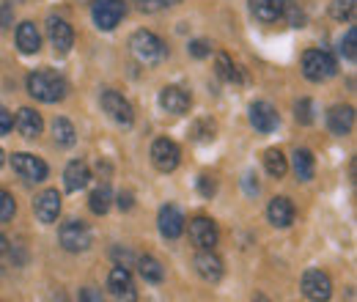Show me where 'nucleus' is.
<instances>
[{
  "label": "nucleus",
  "mask_w": 357,
  "mask_h": 302,
  "mask_svg": "<svg viewBox=\"0 0 357 302\" xmlns=\"http://www.w3.org/2000/svg\"><path fill=\"white\" fill-rule=\"evenodd\" d=\"M28 93L33 99H39V102H47V105L61 102L66 96V80L58 72H52V69L31 72V77H28Z\"/></svg>",
  "instance_id": "f257e3e1"
},
{
  "label": "nucleus",
  "mask_w": 357,
  "mask_h": 302,
  "mask_svg": "<svg viewBox=\"0 0 357 302\" xmlns=\"http://www.w3.org/2000/svg\"><path fill=\"white\" fill-rule=\"evenodd\" d=\"M130 47H132L135 58L146 66H154L165 58V44L160 36H154L151 31H135L132 39H130Z\"/></svg>",
  "instance_id": "f03ea898"
},
{
  "label": "nucleus",
  "mask_w": 357,
  "mask_h": 302,
  "mask_svg": "<svg viewBox=\"0 0 357 302\" xmlns=\"http://www.w3.org/2000/svg\"><path fill=\"white\" fill-rule=\"evenodd\" d=\"M335 72H338V66H335V58L330 52H324V50H308L303 55V75L311 83H324Z\"/></svg>",
  "instance_id": "7ed1b4c3"
},
{
  "label": "nucleus",
  "mask_w": 357,
  "mask_h": 302,
  "mask_svg": "<svg viewBox=\"0 0 357 302\" xmlns=\"http://www.w3.org/2000/svg\"><path fill=\"white\" fill-rule=\"evenodd\" d=\"M124 14H127L124 0H93V6H91V17L99 31H113L124 20Z\"/></svg>",
  "instance_id": "20e7f679"
},
{
  "label": "nucleus",
  "mask_w": 357,
  "mask_h": 302,
  "mask_svg": "<svg viewBox=\"0 0 357 302\" xmlns=\"http://www.w3.org/2000/svg\"><path fill=\"white\" fill-rule=\"evenodd\" d=\"M58 239H61V248H63V250H69V253H83V250H89V245H91V231L86 222L69 220V222L61 225Z\"/></svg>",
  "instance_id": "39448f33"
},
{
  "label": "nucleus",
  "mask_w": 357,
  "mask_h": 302,
  "mask_svg": "<svg viewBox=\"0 0 357 302\" xmlns=\"http://www.w3.org/2000/svg\"><path fill=\"white\" fill-rule=\"evenodd\" d=\"M178 160H181V151H178V146L174 140H168V137L154 140V146H151V163H154L157 171L162 173L176 171Z\"/></svg>",
  "instance_id": "423d86ee"
},
{
  "label": "nucleus",
  "mask_w": 357,
  "mask_h": 302,
  "mask_svg": "<svg viewBox=\"0 0 357 302\" xmlns=\"http://www.w3.org/2000/svg\"><path fill=\"white\" fill-rule=\"evenodd\" d=\"M102 110H105L116 124H121V127H130L135 121L132 105H130L119 91H105V93H102Z\"/></svg>",
  "instance_id": "0eeeda50"
},
{
  "label": "nucleus",
  "mask_w": 357,
  "mask_h": 302,
  "mask_svg": "<svg viewBox=\"0 0 357 302\" xmlns=\"http://www.w3.org/2000/svg\"><path fill=\"white\" fill-rule=\"evenodd\" d=\"M11 168H14V173H20L25 181H45L47 173H50L45 160H39L36 154H25V151L11 157Z\"/></svg>",
  "instance_id": "6e6552de"
},
{
  "label": "nucleus",
  "mask_w": 357,
  "mask_h": 302,
  "mask_svg": "<svg viewBox=\"0 0 357 302\" xmlns=\"http://www.w3.org/2000/svg\"><path fill=\"white\" fill-rule=\"evenodd\" d=\"M303 294L311 302H327L333 297V283L321 269H308L303 275Z\"/></svg>",
  "instance_id": "1a4fd4ad"
},
{
  "label": "nucleus",
  "mask_w": 357,
  "mask_h": 302,
  "mask_svg": "<svg viewBox=\"0 0 357 302\" xmlns=\"http://www.w3.org/2000/svg\"><path fill=\"white\" fill-rule=\"evenodd\" d=\"M190 239L198 250H212L218 245V225L209 217H195L190 220Z\"/></svg>",
  "instance_id": "9d476101"
},
{
  "label": "nucleus",
  "mask_w": 357,
  "mask_h": 302,
  "mask_svg": "<svg viewBox=\"0 0 357 302\" xmlns=\"http://www.w3.org/2000/svg\"><path fill=\"white\" fill-rule=\"evenodd\" d=\"M107 289L110 294L116 297L119 302H135L137 300V292H135V283H132V275L127 266H116L107 278Z\"/></svg>",
  "instance_id": "9b49d317"
},
{
  "label": "nucleus",
  "mask_w": 357,
  "mask_h": 302,
  "mask_svg": "<svg viewBox=\"0 0 357 302\" xmlns=\"http://www.w3.org/2000/svg\"><path fill=\"white\" fill-rule=\"evenodd\" d=\"M250 124L256 127V132L269 135V132L278 130L280 116H278V110H275L269 102H253V105H250Z\"/></svg>",
  "instance_id": "f8f14e48"
},
{
  "label": "nucleus",
  "mask_w": 357,
  "mask_h": 302,
  "mask_svg": "<svg viewBox=\"0 0 357 302\" xmlns=\"http://www.w3.org/2000/svg\"><path fill=\"white\" fill-rule=\"evenodd\" d=\"M190 105H192V99H190V93H187L184 88L165 86L162 91H160V107H162L165 113H174V116H184V113L190 110Z\"/></svg>",
  "instance_id": "ddd939ff"
},
{
  "label": "nucleus",
  "mask_w": 357,
  "mask_h": 302,
  "mask_svg": "<svg viewBox=\"0 0 357 302\" xmlns=\"http://www.w3.org/2000/svg\"><path fill=\"white\" fill-rule=\"evenodd\" d=\"M47 36H50V44L55 47V52H58V55H66V52L72 50V44H75L72 25H69V22H63V20H55V17L47 22Z\"/></svg>",
  "instance_id": "4468645a"
},
{
  "label": "nucleus",
  "mask_w": 357,
  "mask_h": 302,
  "mask_svg": "<svg viewBox=\"0 0 357 302\" xmlns=\"http://www.w3.org/2000/svg\"><path fill=\"white\" fill-rule=\"evenodd\" d=\"M33 212L39 217V222H55L58 215H61V192L58 190H45L39 198H36V204H33Z\"/></svg>",
  "instance_id": "2eb2a0df"
},
{
  "label": "nucleus",
  "mask_w": 357,
  "mask_h": 302,
  "mask_svg": "<svg viewBox=\"0 0 357 302\" xmlns=\"http://www.w3.org/2000/svg\"><path fill=\"white\" fill-rule=\"evenodd\" d=\"M157 222H160V234L165 239H178L184 234V215L178 212L176 206H162Z\"/></svg>",
  "instance_id": "dca6fc26"
},
{
  "label": "nucleus",
  "mask_w": 357,
  "mask_h": 302,
  "mask_svg": "<svg viewBox=\"0 0 357 302\" xmlns=\"http://www.w3.org/2000/svg\"><path fill=\"white\" fill-rule=\"evenodd\" d=\"M327 127L333 135H349L355 127V110L349 105H335L327 113Z\"/></svg>",
  "instance_id": "f3484780"
},
{
  "label": "nucleus",
  "mask_w": 357,
  "mask_h": 302,
  "mask_svg": "<svg viewBox=\"0 0 357 302\" xmlns=\"http://www.w3.org/2000/svg\"><path fill=\"white\" fill-rule=\"evenodd\" d=\"M195 269H198V275H201L206 283H218V280L223 278V261L218 259L212 250H201V253L195 256Z\"/></svg>",
  "instance_id": "a211bd4d"
},
{
  "label": "nucleus",
  "mask_w": 357,
  "mask_h": 302,
  "mask_svg": "<svg viewBox=\"0 0 357 302\" xmlns=\"http://www.w3.org/2000/svg\"><path fill=\"white\" fill-rule=\"evenodd\" d=\"M267 217L275 228H289L294 222V204L289 198H272L267 206Z\"/></svg>",
  "instance_id": "6ab92c4d"
},
{
  "label": "nucleus",
  "mask_w": 357,
  "mask_h": 302,
  "mask_svg": "<svg viewBox=\"0 0 357 302\" xmlns=\"http://www.w3.org/2000/svg\"><path fill=\"white\" fill-rule=\"evenodd\" d=\"M17 130H20L22 137L33 140V137H39V135H42L45 121H42V116H39L33 107H22V110L17 113Z\"/></svg>",
  "instance_id": "aec40b11"
},
{
  "label": "nucleus",
  "mask_w": 357,
  "mask_h": 302,
  "mask_svg": "<svg viewBox=\"0 0 357 302\" xmlns=\"http://www.w3.org/2000/svg\"><path fill=\"white\" fill-rule=\"evenodd\" d=\"M89 181H91V171L86 163L75 160V163L66 165V171H63V187H66L69 192H77V190L89 187Z\"/></svg>",
  "instance_id": "412c9836"
},
{
  "label": "nucleus",
  "mask_w": 357,
  "mask_h": 302,
  "mask_svg": "<svg viewBox=\"0 0 357 302\" xmlns=\"http://www.w3.org/2000/svg\"><path fill=\"white\" fill-rule=\"evenodd\" d=\"M250 11L256 14V20L261 22H278L286 11V0H250Z\"/></svg>",
  "instance_id": "4be33fe9"
},
{
  "label": "nucleus",
  "mask_w": 357,
  "mask_h": 302,
  "mask_svg": "<svg viewBox=\"0 0 357 302\" xmlns=\"http://www.w3.org/2000/svg\"><path fill=\"white\" fill-rule=\"evenodd\" d=\"M17 47H20L25 55L39 52V47H42V36H39V28H36L33 22H22V25L17 28Z\"/></svg>",
  "instance_id": "5701e85b"
},
{
  "label": "nucleus",
  "mask_w": 357,
  "mask_h": 302,
  "mask_svg": "<svg viewBox=\"0 0 357 302\" xmlns=\"http://www.w3.org/2000/svg\"><path fill=\"white\" fill-rule=\"evenodd\" d=\"M294 173L300 181H311L313 173H316V160L308 149H297L294 151Z\"/></svg>",
  "instance_id": "b1692460"
},
{
  "label": "nucleus",
  "mask_w": 357,
  "mask_h": 302,
  "mask_svg": "<svg viewBox=\"0 0 357 302\" xmlns=\"http://www.w3.org/2000/svg\"><path fill=\"white\" fill-rule=\"evenodd\" d=\"M137 269H140V275H143L146 283H162V278H165L162 264L154 259V256H140L137 259Z\"/></svg>",
  "instance_id": "393cba45"
},
{
  "label": "nucleus",
  "mask_w": 357,
  "mask_h": 302,
  "mask_svg": "<svg viewBox=\"0 0 357 302\" xmlns=\"http://www.w3.org/2000/svg\"><path fill=\"white\" fill-rule=\"evenodd\" d=\"M264 168H267V173L275 176V179H283V176H286L289 163H286V157H283L280 149H269L267 154H264Z\"/></svg>",
  "instance_id": "a878e982"
},
{
  "label": "nucleus",
  "mask_w": 357,
  "mask_h": 302,
  "mask_svg": "<svg viewBox=\"0 0 357 302\" xmlns=\"http://www.w3.org/2000/svg\"><path fill=\"white\" fill-rule=\"evenodd\" d=\"M52 135H55V143L58 146H75V127L69 119H55L52 121Z\"/></svg>",
  "instance_id": "bb28decb"
},
{
  "label": "nucleus",
  "mask_w": 357,
  "mask_h": 302,
  "mask_svg": "<svg viewBox=\"0 0 357 302\" xmlns=\"http://www.w3.org/2000/svg\"><path fill=\"white\" fill-rule=\"evenodd\" d=\"M330 14L338 22H352L355 20V0H333L330 3Z\"/></svg>",
  "instance_id": "cd10ccee"
},
{
  "label": "nucleus",
  "mask_w": 357,
  "mask_h": 302,
  "mask_svg": "<svg viewBox=\"0 0 357 302\" xmlns=\"http://www.w3.org/2000/svg\"><path fill=\"white\" fill-rule=\"evenodd\" d=\"M89 206L93 215H105L107 209H110V190L107 187H99V190H93L89 198Z\"/></svg>",
  "instance_id": "c85d7f7f"
},
{
  "label": "nucleus",
  "mask_w": 357,
  "mask_h": 302,
  "mask_svg": "<svg viewBox=\"0 0 357 302\" xmlns=\"http://www.w3.org/2000/svg\"><path fill=\"white\" fill-rule=\"evenodd\" d=\"M218 75H220L223 80H228V83H236V80H239V72H236V66L231 63V58H228L225 52L218 55Z\"/></svg>",
  "instance_id": "c756f323"
},
{
  "label": "nucleus",
  "mask_w": 357,
  "mask_h": 302,
  "mask_svg": "<svg viewBox=\"0 0 357 302\" xmlns=\"http://www.w3.org/2000/svg\"><path fill=\"white\" fill-rule=\"evenodd\" d=\"M17 212V204H14V198L6 192V190H0V222H8L11 217Z\"/></svg>",
  "instance_id": "7c9ffc66"
},
{
  "label": "nucleus",
  "mask_w": 357,
  "mask_h": 302,
  "mask_svg": "<svg viewBox=\"0 0 357 302\" xmlns=\"http://www.w3.org/2000/svg\"><path fill=\"white\" fill-rule=\"evenodd\" d=\"M294 113H297V121L300 124H313V102L311 99H300L294 105Z\"/></svg>",
  "instance_id": "2f4dec72"
},
{
  "label": "nucleus",
  "mask_w": 357,
  "mask_h": 302,
  "mask_svg": "<svg viewBox=\"0 0 357 302\" xmlns=\"http://www.w3.org/2000/svg\"><path fill=\"white\" fill-rule=\"evenodd\" d=\"M355 36H357V31L355 28H349L347 36L341 39V55H344L347 61H355Z\"/></svg>",
  "instance_id": "473e14b6"
},
{
  "label": "nucleus",
  "mask_w": 357,
  "mask_h": 302,
  "mask_svg": "<svg viewBox=\"0 0 357 302\" xmlns=\"http://www.w3.org/2000/svg\"><path fill=\"white\" fill-rule=\"evenodd\" d=\"M198 190H201L204 198H212V195L218 192V184H215L212 176H198Z\"/></svg>",
  "instance_id": "72a5a7b5"
},
{
  "label": "nucleus",
  "mask_w": 357,
  "mask_h": 302,
  "mask_svg": "<svg viewBox=\"0 0 357 302\" xmlns=\"http://www.w3.org/2000/svg\"><path fill=\"white\" fill-rule=\"evenodd\" d=\"M212 52V47L204 42V39H198V42H190V55L192 58H206Z\"/></svg>",
  "instance_id": "f704fd0d"
},
{
  "label": "nucleus",
  "mask_w": 357,
  "mask_h": 302,
  "mask_svg": "<svg viewBox=\"0 0 357 302\" xmlns=\"http://www.w3.org/2000/svg\"><path fill=\"white\" fill-rule=\"evenodd\" d=\"M80 302H105V297H102V292H99V289L89 286V289H83V292H80Z\"/></svg>",
  "instance_id": "c9c22d12"
},
{
  "label": "nucleus",
  "mask_w": 357,
  "mask_h": 302,
  "mask_svg": "<svg viewBox=\"0 0 357 302\" xmlns=\"http://www.w3.org/2000/svg\"><path fill=\"white\" fill-rule=\"evenodd\" d=\"M14 127V119H11V113L6 110V107H0V135H6V132Z\"/></svg>",
  "instance_id": "e433bc0d"
},
{
  "label": "nucleus",
  "mask_w": 357,
  "mask_h": 302,
  "mask_svg": "<svg viewBox=\"0 0 357 302\" xmlns=\"http://www.w3.org/2000/svg\"><path fill=\"white\" fill-rule=\"evenodd\" d=\"M137 3H140V8H143V11H157L165 0H137Z\"/></svg>",
  "instance_id": "4c0bfd02"
},
{
  "label": "nucleus",
  "mask_w": 357,
  "mask_h": 302,
  "mask_svg": "<svg viewBox=\"0 0 357 302\" xmlns=\"http://www.w3.org/2000/svg\"><path fill=\"white\" fill-rule=\"evenodd\" d=\"M8 22H11V8L0 6V28H8Z\"/></svg>",
  "instance_id": "58836bf2"
},
{
  "label": "nucleus",
  "mask_w": 357,
  "mask_h": 302,
  "mask_svg": "<svg viewBox=\"0 0 357 302\" xmlns=\"http://www.w3.org/2000/svg\"><path fill=\"white\" fill-rule=\"evenodd\" d=\"M119 206H121V209H132V195H130V192H121V195H119Z\"/></svg>",
  "instance_id": "ea45409f"
},
{
  "label": "nucleus",
  "mask_w": 357,
  "mask_h": 302,
  "mask_svg": "<svg viewBox=\"0 0 357 302\" xmlns=\"http://www.w3.org/2000/svg\"><path fill=\"white\" fill-rule=\"evenodd\" d=\"M6 250H8V242H6V236H3V234H0V256H3V253H6Z\"/></svg>",
  "instance_id": "a19ab883"
},
{
  "label": "nucleus",
  "mask_w": 357,
  "mask_h": 302,
  "mask_svg": "<svg viewBox=\"0 0 357 302\" xmlns=\"http://www.w3.org/2000/svg\"><path fill=\"white\" fill-rule=\"evenodd\" d=\"M253 302H269V300L264 297V294H256V297H253Z\"/></svg>",
  "instance_id": "79ce46f5"
},
{
  "label": "nucleus",
  "mask_w": 357,
  "mask_h": 302,
  "mask_svg": "<svg viewBox=\"0 0 357 302\" xmlns=\"http://www.w3.org/2000/svg\"><path fill=\"white\" fill-rule=\"evenodd\" d=\"M3 160H6V157H3V149H0V165H3Z\"/></svg>",
  "instance_id": "37998d69"
}]
</instances>
